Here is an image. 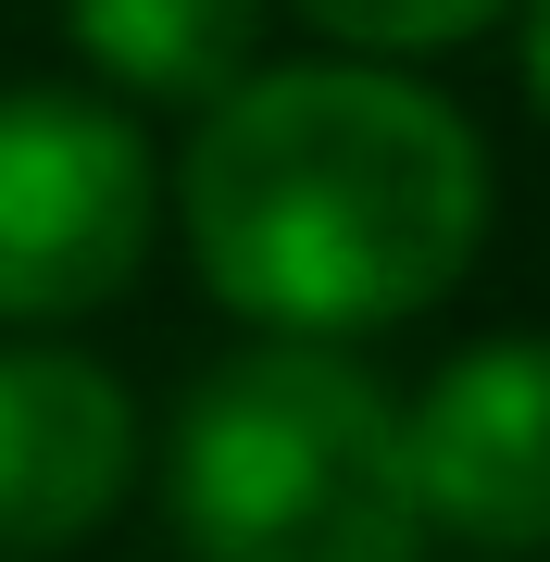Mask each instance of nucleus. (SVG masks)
Wrapping results in <instances>:
<instances>
[{
	"label": "nucleus",
	"mask_w": 550,
	"mask_h": 562,
	"mask_svg": "<svg viewBox=\"0 0 550 562\" xmlns=\"http://www.w3.org/2000/svg\"><path fill=\"white\" fill-rule=\"evenodd\" d=\"M301 25H326L338 50H375V63H413V50H463L489 38L513 0H288Z\"/></svg>",
	"instance_id": "7"
},
{
	"label": "nucleus",
	"mask_w": 550,
	"mask_h": 562,
	"mask_svg": "<svg viewBox=\"0 0 550 562\" xmlns=\"http://www.w3.org/2000/svg\"><path fill=\"white\" fill-rule=\"evenodd\" d=\"M176 225L201 288L263 338H375L463 288L489 238V138L375 50L250 63L201 101Z\"/></svg>",
	"instance_id": "1"
},
{
	"label": "nucleus",
	"mask_w": 550,
	"mask_h": 562,
	"mask_svg": "<svg viewBox=\"0 0 550 562\" xmlns=\"http://www.w3.org/2000/svg\"><path fill=\"white\" fill-rule=\"evenodd\" d=\"M150 213H164V176L113 101L0 88V325L125 301L150 262Z\"/></svg>",
	"instance_id": "3"
},
{
	"label": "nucleus",
	"mask_w": 550,
	"mask_h": 562,
	"mask_svg": "<svg viewBox=\"0 0 550 562\" xmlns=\"http://www.w3.org/2000/svg\"><path fill=\"white\" fill-rule=\"evenodd\" d=\"M138 413L88 350H0V562H50L125 501Z\"/></svg>",
	"instance_id": "5"
},
{
	"label": "nucleus",
	"mask_w": 550,
	"mask_h": 562,
	"mask_svg": "<svg viewBox=\"0 0 550 562\" xmlns=\"http://www.w3.org/2000/svg\"><path fill=\"white\" fill-rule=\"evenodd\" d=\"M63 38L88 50V76L125 101H188L250 76L263 50V0H63Z\"/></svg>",
	"instance_id": "6"
},
{
	"label": "nucleus",
	"mask_w": 550,
	"mask_h": 562,
	"mask_svg": "<svg viewBox=\"0 0 550 562\" xmlns=\"http://www.w3.org/2000/svg\"><path fill=\"white\" fill-rule=\"evenodd\" d=\"M176 538L188 562H413V438L388 375L338 338H263L213 362L176 413Z\"/></svg>",
	"instance_id": "2"
},
{
	"label": "nucleus",
	"mask_w": 550,
	"mask_h": 562,
	"mask_svg": "<svg viewBox=\"0 0 550 562\" xmlns=\"http://www.w3.org/2000/svg\"><path fill=\"white\" fill-rule=\"evenodd\" d=\"M413 501L475 550H550V338H475L401 413Z\"/></svg>",
	"instance_id": "4"
},
{
	"label": "nucleus",
	"mask_w": 550,
	"mask_h": 562,
	"mask_svg": "<svg viewBox=\"0 0 550 562\" xmlns=\"http://www.w3.org/2000/svg\"><path fill=\"white\" fill-rule=\"evenodd\" d=\"M526 101L550 113V0H526Z\"/></svg>",
	"instance_id": "8"
}]
</instances>
